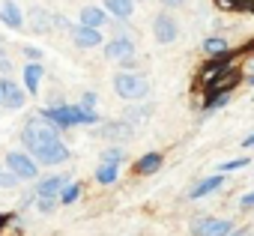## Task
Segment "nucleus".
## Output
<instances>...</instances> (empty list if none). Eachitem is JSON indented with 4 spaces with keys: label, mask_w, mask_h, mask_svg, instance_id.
Masks as SVG:
<instances>
[{
    "label": "nucleus",
    "mask_w": 254,
    "mask_h": 236,
    "mask_svg": "<svg viewBox=\"0 0 254 236\" xmlns=\"http://www.w3.org/2000/svg\"><path fill=\"white\" fill-rule=\"evenodd\" d=\"M117 174H120V165H105V162H102V165L96 168V182H99V185H111V182L117 179Z\"/></svg>",
    "instance_id": "nucleus-23"
},
{
    "label": "nucleus",
    "mask_w": 254,
    "mask_h": 236,
    "mask_svg": "<svg viewBox=\"0 0 254 236\" xmlns=\"http://www.w3.org/2000/svg\"><path fill=\"white\" fill-rule=\"evenodd\" d=\"M203 51H206L209 60H212V57H227V54H230V45H227V39H221V36H209V39L203 42Z\"/></svg>",
    "instance_id": "nucleus-21"
},
{
    "label": "nucleus",
    "mask_w": 254,
    "mask_h": 236,
    "mask_svg": "<svg viewBox=\"0 0 254 236\" xmlns=\"http://www.w3.org/2000/svg\"><path fill=\"white\" fill-rule=\"evenodd\" d=\"M24 57H30V63H39L42 60V51L33 48V45H24Z\"/></svg>",
    "instance_id": "nucleus-29"
},
{
    "label": "nucleus",
    "mask_w": 254,
    "mask_h": 236,
    "mask_svg": "<svg viewBox=\"0 0 254 236\" xmlns=\"http://www.w3.org/2000/svg\"><path fill=\"white\" fill-rule=\"evenodd\" d=\"M123 159H126V150H123V147H111V150L102 153V162H105V165H120Z\"/></svg>",
    "instance_id": "nucleus-25"
},
{
    "label": "nucleus",
    "mask_w": 254,
    "mask_h": 236,
    "mask_svg": "<svg viewBox=\"0 0 254 236\" xmlns=\"http://www.w3.org/2000/svg\"><path fill=\"white\" fill-rule=\"evenodd\" d=\"M102 9L108 12V15H114V18H132V12H135V0H102Z\"/></svg>",
    "instance_id": "nucleus-17"
},
{
    "label": "nucleus",
    "mask_w": 254,
    "mask_h": 236,
    "mask_svg": "<svg viewBox=\"0 0 254 236\" xmlns=\"http://www.w3.org/2000/svg\"><path fill=\"white\" fill-rule=\"evenodd\" d=\"M248 84H251V87H254V69H251V72H248Z\"/></svg>",
    "instance_id": "nucleus-37"
},
{
    "label": "nucleus",
    "mask_w": 254,
    "mask_h": 236,
    "mask_svg": "<svg viewBox=\"0 0 254 236\" xmlns=\"http://www.w3.org/2000/svg\"><path fill=\"white\" fill-rule=\"evenodd\" d=\"M24 102H27V93L21 84H15L9 78H0V105L9 108V111H18V108H24Z\"/></svg>",
    "instance_id": "nucleus-5"
},
{
    "label": "nucleus",
    "mask_w": 254,
    "mask_h": 236,
    "mask_svg": "<svg viewBox=\"0 0 254 236\" xmlns=\"http://www.w3.org/2000/svg\"><path fill=\"white\" fill-rule=\"evenodd\" d=\"M81 108L84 111H96V93H84L81 96Z\"/></svg>",
    "instance_id": "nucleus-28"
},
{
    "label": "nucleus",
    "mask_w": 254,
    "mask_h": 236,
    "mask_svg": "<svg viewBox=\"0 0 254 236\" xmlns=\"http://www.w3.org/2000/svg\"><path fill=\"white\" fill-rule=\"evenodd\" d=\"M242 147H245V150H251V147H254V135H248V138L242 141Z\"/></svg>",
    "instance_id": "nucleus-35"
},
{
    "label": "nucleus",
    "mask_w": 254,
    "mask_h": 236,
    "mask_svg": "<svg viewBox=\"0 0 254 236\" xmlns=\"http://www.w3.org/2000/svg\"><path fill=\"white\" fill-rule=\"evenodd\" d=\"M239 78H242V75H239L236 69H227L221 78H215L212 84H206V87H203V90H206V102H209V99H218V96H230V90L239 84Z\"/></svg>",
    "instance_id": "nucleus-10"
},
{
    "label": "nucleus",
    "mask_w": 254,
    "mask_h": 236,
    "mask_svg": "<svg viewBox=\"0 0 254 236\" xmlns=\"http://www.w3.org/2000/svg\"><path fill=\"white\" fill-rule=\"evenodd\" d=\"M27 27H30L33 33H48V30L54 27V21H51V12H45V9H39V6L27 9Z\"/></svg>",
    "instance_id": "nucleus-16"
},
{
    "label": "nucleus",
    "mask_w": 254,
    "mask_h": 236,
    "mask_svg": "<svg viewBox=\"0 0 254 236\" xmlns=\"http://www.w3.org/2000/svg\"><path fill=\"white\" fill-rule=\"evenodd\" d=\"M21 141H24V153L42 168V165H63V162H69V147L63 144V138H60V132L51 126V123H45L42 117H33V120H27V126H24V132H21Z\"/></svg>",
    "instance_id": "nucleus-1"
},
{
    "label": "nucleus",
    "mask_w": 254,
    "mask_h": 236,
    "mask_svg": "<svg viewBox=\"0 0 254 236\" xmlns=\"http://www.w3.org/2000/svg\"><path fill=\"white\" fill-rule=\"evenodd\" d=\"M239 206H242V209H251V206H254V191L242 194V197H239Z\"/></svg>",
    "instance_id": "nucleus-31"
},
{
    "label": "nucleus",
    "mask_w": 254,
    "mask_h": 236,
    "mask_svg": "<svg viewBox=\"0 0 254 236\" xmlns=\"http://www.w3.org/2000/svg\"><path fill=\"white\" fill-rule=\"evenodd\" d=\"M233 230V224L230 221H224V218H194L191 221V233L194 236H227Z\"/></svg>",
    "instance_id": "nucleus-6"
},
{
    "label": "nucleus",
    "mask_w": 254,
    "mask_h": 236,
    "mask_svg": "<svg viewBox=\"0 0 254 236\" xmlns=\"http://www.w3.org/2000/svg\"><path fill=\"white\" fill-rule=\"evenodd\" d=\"M0 21H3L9 30H21L24 27V12L18 9L15 0H3V3H0Z\"/></svg>",
    "instance_id": "nucleus-13"
},
{
    "label": "nucleus",
    "mask_w": 254,
    "mask_h": 236,
    "mask_svg": "<svg viewBox=\"0 0 254 236\" xmlns=\"http://www.w3.org/2000/svg\"><path fill=\"white\" fill-rule=\"evenodd\" d=\"M227 69H233V54H227V57H212V60H206L203 66H200V72H197V78H200V84L206 87V84H212L215 78H221Z\"/></svg>",
    "instance_id": "nucleus-8"
},
{
    "label": "nucleus",
    "mask_w": 254,
    "mask_h": 236,
    "mask_svg": "<svg viewBox=\"0 0 254 236\" xmlns=\"http://www.w3.org/2000/svg\"><path fill=\"white\" fill-rule=\"evenodd\" d=\"M153 33H156V42H159V45H171V42L180 36V24H177L174 15L162 12V15H156V21H153Z\"/></svg>",
    "instance_id": "nucleus-7"
},
{
    "label": "nucleus",
    "mask_w": 254,
    "mask_h": 236,
    "mask_svg": "<svg viewBox=\"0 0 254 236\" xmlns=\"http://www.w3.org/2000/svg\"><path fill=\"white\" fill-rule=\"evenodd\" d=\"M36 117H42L45 123H51L57 132L60 129H72V126H96L99 123V114L96 111H84L81 105H48Z\"/></svg>",
    "instance_id": "nucleus-2"
},
{
    "label": "nucleus",
    "mask_w": 254,
    "mask_h": 236,
    "mask_svg": "<svg viewBox=\"0 0 254 236\" xmlns=\"http://www.w3.org/2000/svg\"><path fill=\"white\" fill-rule=\"evenodd\" d=\"M221 182H224V179H221V174H212V177H206L203 182H197V185L189 191V197H191V200H200V197L212 194L215 188H221Z\"/></svg>",
    "instance_id": "nucleus-20"
},
{
    "label": "nucleus",
    "mask_w": 254,
    "mask_h": 236,
    "mask_svg": "<svg viewBox=\"0 0 254 236\" xmlns=\"http://www.w3.org/2000/svg\"><path fill=\"white\" fill-rule=\"evenodd\" d=\"M69 36H72V42L81 45V48H96V45H102V30H90V27H84V24H72V27H69Z\"/></svg>",
    "instance_id": "nucleus-12"
},
{
    "label": "nucleus",
    "mask_w": 254,
    "mask_h": 236,
    "mask_svg": "<svg viewBox=\"0 0 254 236\" xmlns=\"http://www.w3.org/2000/svg\"><path fill=\"white\" fill-rule=\"evenodd\" d=\"M215 6L224 12H254V0H215Z\"/></svg>",
    "instance_id": "nucleus-22"
},
{
    "label": "nucleus",
    "mask_w": 254,
    "mask_h": 236,
    "mask_svg": "<svg viewBox=\"0 0 254 236\" xmlns=\"http://www.w3.org/2000/svg\"><path fill=\"white\" fill-rule=\"evenodd\" d=\"M78 24H84V27H90V30H102V27L108 24V12H105L102 6H84L81 15H78Z\"/></svg>",
    "instance_id": "nucleus-14"
},
{
    "label": "nucleus",
    "mask_w": 254,
    "mask_h": 236,
    "mask_svg": "<svg viewBox=\"0 0 254 236\" xmlns=\"http://www.w3.org/2000/svg\"><path fill=\"white\" fill-rule=\"evenodd\" d=\"M57 203H60V200H39V212H42V215H51V212L57 209Z\"/></svg>",
    "instance_id": "nucleus-30"
},
{
    "label": "nucleus",
    "mask_w": 254,
    "mask_h": 236,
    "mask_svg": "<svg viewBox=\"0 0 254 236\" xmlns=\"http://www.w3.org/2000/svg\"><path fill=\"white\" fill-rule=\"evenodd\" d=\"M162 162H165V156H162V153H147V156H141V159H138V165H135V174H141V177H150V174H156V171L162 168Z\"/></svg>",
    "instance_id": "nucleus-19"
},
{
    "label": "nucleus",
    "mask_w": 254,
    "mask_h": 236,
    "mask_svg": "<svg viewBox=\"0 0 254 236\" xmlns=\"http://www.w3.org/2000/svg\"><path fill=\"white\" fill-rule=\"evenodd\" d=\"M6 171H9L15 179H36V177H39V165H36L24 150L6 153Z\"/></svg>",
    "instance_id": "nucleus-4"
},
{
    "label": "nucleus",
    "mask_w": 254,
    "mask_h": 236,
    "mask_svg": "<svg viewBox=\"0 0 254 236\" xmlns=\"http://www.w3.org/2000/svg\"><path fill=\"white\" fill-rule=\"evenodd\" d=\"M78 197H81V182H66L57 200H60V203H75Z\"/></svg>",
    "instance_id": "nucleus-24"
},
{
    "label": "nucleus",
    "mask_w": 254,
    "mask_h": 236,
    "mask_svg": "<svg viewBox=\"0 0 254 236\" xmlns=\"http://www.w3.org/2000/svg\"><path fill=\"white\" fill-rule=\"evenodd\" d=\"M245 165H251V162H248V156H242V159H233V162H224V165H218V174H230V171H242Z\"/></svg>",
    "instance_id": "nucleus-26"
},
{
    "label": "nucleus",
    "mask_w": 254,
    "mask_h": 236,
    "mask_svg": "<svg viewBox=\"0 0 254 236\" xmlns=\"http://www.w3.org/2000/svg\"><path fill=\"white\" fill-rule=\"evenodd\" d=\"M102 135H105L108 141H129V138H132V126L126 123V120L105 123V126H102Z\"/></svg>",
    "instance_id": "nucleus-18"
},
{
    "label": "nucleus",
    "mask_w": 254,
    "mask_h": 236,
    "mask_svg": "<svg viewBox=\"0 0 254 236\" xmlns=\"http://www.w3.org/2000/svg\"><path fill=\"white\" fill-rule=\"evenodd\" d=\"M21 72H24V93L27 96H36L39 93V84L45 78V66L42 63H27Z\"/></svg>",
    "instance_id": "nucleus-15"
},
{
    "label": "nucleus",
    "mask_w": 254,
    "mask_h": 236,
    "mask_svg": "<svg viewBox=\"0 0 254 236\" xmlns=\"http://www.w3.org/2000/svg\"><path fill=\"white\" fill-rule=\"evenodd\" d=\"M9 69H12V66H9V60H3V57H0V72H3V75H6Z\"/></svg>",
    "instance_id": "nucleus-33"
},
{
    "label": "nucleus",
    "mask_w": 254,
    "mask_h": 236,
    "mask_svg": "<svg viewBox=\"0 0 254 236\" xmlns=\"http://www.w3.org/2000/svg\"><path fill=\"white\" fill-rule=\"evenodd\" d=\"M150 111H153V108H150V105H147V108H144V111H129V114H126V117H132V120H144V117H147V114H150Z\"/></svg>",
    "instance_id": "nucleus-32"
},
{
    "label": "nucleus",
    "mask_w": 254,
    "mask_h": 236,
    "mask_svg": "<svg viewBox=\"0 0 254 236\" xmlns=\"http://www.w3.org/2000/svg\"><path fill=\"white\" fill-rule=\"evenodd\" d=\"M114 90L120 99H129V102H138V99H147L150 93V81L138 72H120L114 75Z\"/></svg>",
    "instance_id": "nucleus-3"
},
{
    "label": "nucleus",
    "mask_w": 254,
    "mask_h": 236,
    "mask_svg": "<svg viewBox=\"0 0 254 236\" xmlns=\"http://www.w3.org/2000/svg\"><path fill=\"white\" fill-rule=\"evenodd\" d=\"M102 45H105V57H108V60L129 63V60L135 57V45H132V39H123V36H117V39H111V42H102Z\"/></svg>",
    "instance_id": "nucleus-11"
},
{
    "label": "nucleus",
    "mask_w": 254,
    "mask_h": 236,
    "mask_svg": "<svg viewBox=\"0 0 254 236\" xmlns=\"http://www.w3.org/2000/svg\"><path fill=\"white\" fill-rule=\"evenodd\" d=\"M66 182H69V177H63V174H48V177H42V179L36 182V200H57Z\"/></svg>",
    "instance_id": "nucleus-9"
},
{
    "label": "nucleus",
    "mask_w": 254,
    "mask_h": 236,
    "mask_svg": "<svg viewBox=\"0 0 254 236\" xmlns=\"http://www.w3.org/2000/svg\"><path fill=\"white\" fill-rule=\"evenodd\" d=\"M15 185H18V179H15L3 165H0V188H15Z\"/></svg>",
    "instance_id": "nucleus-27"
},
{
    "label": "nucleus",
    "mask_w": 254,
    "mask_h": 236,
    "mask_svg": "<svg viewBox=\"0 0 254 236\" xmlns=\"http://www.w3.org/2000/svg\"><path fill=\"white\" fill-rule=\"evenodd\" d=\"M162 3H165V6H183L186 0H162Z\"/></svg>",
    "instance_id": "nucleus-34"
},
{
    "label": "nucleus",
    "mask_w": 254,
    "mask_h": 236,
    "mask_svg": "<svg viewBox=\"0 0 254 236\" xmlns=\"http://www.w3.org/2000/svg\"><path fill=\"white\" fill-rule=\"evenodd\" d=\"M227 236H251V233H248V230H230Z\"/></svg>",
    "instance_id": "nucleus-36"
},
{
    "label": "nucleus",
    "mask_w": 254,
    "mask_h": 236,
    "mask_svg": "<svg viewBox=\"0 0 254 236\" xmlns=\"http://www.w3.org/2000/svg\"><path fill=\"white\" fill-rule=\"evenodd\" d=\"M251 99H254V96H251Z\"/></svg>",
    "instance_id": "nucleus-40"
},
{
    "label": "nucleus",
    "mask_w": 254,
    "mask_h": 236,
    "mask_svg": "<svg viewBox=\"0 0 254 236\" xmlns=\"http://www.w3.org/2000/svg\"><path fill=\"white\" fill-rule=\"evenodd\" d=\"M3 48H6V45H3V42H0V57H3Z\"/></svg>",
    "instance_id": "nucleus-38"
},
{
    "label": "nucleus",
    "mask_w": 254,
    "mask_h": 236,
    "mask_svg": "<svg viewBox=\"0 0 254 236\" xmlns=\"http://www.w3.org/2000/svg\"><path fill=\"white\" fill-rule=\"evenodd\" d=\"M3 221H6V218H0V227H3Z\"/></svg>",
    "instance_id": "nucleus-39"
}]
</instances>
